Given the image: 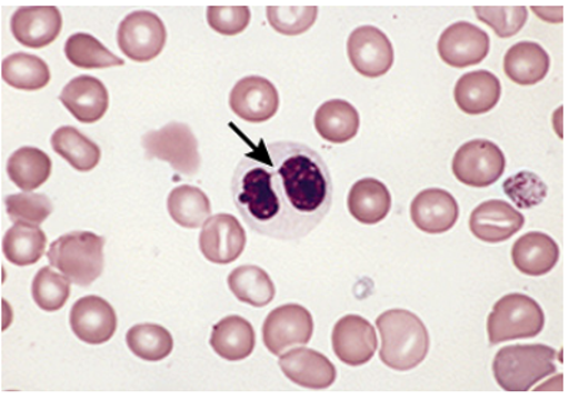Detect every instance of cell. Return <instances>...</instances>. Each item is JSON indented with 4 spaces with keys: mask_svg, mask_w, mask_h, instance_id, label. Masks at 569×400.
Instances as JSON below:
<instances>
[{
    "mask_svg": "<svg viewBox=\"0 0 569 400\" xmlns=\"http://www.w3.org/2000/svg\"><path fill=\"white\" fill-rule=\"evenodd\" d=\"M231 196L254 233L295 241L309 236L328 216L333 182L313 148L260 140L237 164Z\"/></svg>",
    "mask_w": 569,
    "mask_h": 400,
    "instance_id": "1",
    "label": "cell"
},
{
    "mask_svg": "<svg viewBox=\"0 0 569 400\" xmlns=\"http://www.w3.org/2000/svg\"><path fill=\"white\" fill-rule=\"evenodd\" d=\"M382 348L380 360L386 367L408 372L419 367L429 353V332L419 316L409 310L385 311L376 320Z\"/></svg>",
    "mask_w": 569,
    "mask_h": 400,
    "instance_id": "2",
    "label": "cell"
},
{
    "mask_svg": "<svg viewBox=\"0 0 569 400\" xmlns=\"http://www.w3.org/2000/svg\"><path fill=\"white\" fill-rule=\"evenodd\" d=\"M557 356L546 344L508 346L495 356V379L507 392H527L557 372Z\"/></svg>",
    "mask_w": 569,
    "mask_h": 400,
    "instance_id": "3",
    "label": "cell"
},
{
    "mask_svg": "<svg viewBox=\"0 0 569 400\" xmlns=\"http://www.w3.org/2000/svg\"><path fill=\"white\" fill-rule=\"evenodd\" d=\"M103 237L91 231H73L59 237L48 250L51 266L71 283L88 288L103 270Z\"/></svg>",
    "mask_w": 569,
    "mask_h": 400,
    "instance_id": "4",
    "label": "cell"
},
{
    "mask_svg": "<svg viewBox=\"0 0 569 400\" xmlns=\"http://www.w3.org/2000/svg\"><path fill=\"white\" fill-rule=\"evenodd\" d=\"M543 326L546 314L536 300L521 293L507 294L497 301L492 313L489 314V343L499 344L509 340L537 338Z\"/></svg>",
    "mask_w": 569,
    "mask_h": 400,
    "instance_id": "5",
    "label": "cell"
},
{
    "mask_svg": "<svg viewBox=\"0 0 569 400\" xmlns=\"http://www.w3.org/2000/svg\"><path fill=\"white\" fill-rule=\"evenodd\" d=\"M142 147L148 160L166 161L178 174L192 177L200 170L198 141L187 123L170 122L161 130L147 132Z\"/></svg>",
    "mask_w": 569,
    "mask_h": 400,
    "instance_id": "6",
    "label": "cell"
},
{
    "mask_svg": "<svg viewBox=\"0 0 569 400\" xmlns=\"http://www.w3.org/2000/svg\"><path fill=\"white\" fill-rule=\"evenodd\" d=\"M505 156L495 142L472 140L459 148L453 157L452 170L458 181L473 189L495 184L503 176Z\"/></svg>",
    "mask_w": 569,
    "mask_h": 400,
    "instance_id": "7",
    "label": "cell"
},
{
    "mask_svg": "<svg viewBox=\"0 0 569 400\" xmlns=\"http://www.w3.org/2000/svg\"><path fill=\"white\" fill-rule=\"evenodd\" d=\"M117 39L118 47L131 61L148 62L164 49L167 29L156 13L137 11L128 14L120 23Z\"/></svg>",
    "mask_w": 569,
    "mask_h": 400,
    "instance_id": "8",
    "label": "cell"
},
{
    "mask_svg": "<svg viewBox=\"0 0 569 400\" xmlns=\"http://www.w3.org/2000/svg\"><path fill=\"white\" fill-rule=\"evenodd\" d=\"M315 323L310 311L300 304H284L270 311L263 324V342L271 354L305 346L313 336Z\"/></svg>",
    "mask_w": 569,
    "mask_h": 400,
    "instance_id": "9",
    "label": "cell"
},
{
    "mask_svg": "<svg viewBox=\"0 0 569 400\" xmlns=\"http://www.w3.org/2000/svg\"><path fill=\"white\" fill-rule=\"evenodd\" d=\"M348 56L351 67L366 78L386 76L393 67L392 42L376 27H359L350 33Z\"/></svg>",
    "mask_w": 569,
    "mask_h": 400,
    "instance_id": "10",
    "label": "cell"
},
{
    "mask_svg": "<svg viewBox=\"0 0 569 400\" xmlns=\"http://www.w3.org/2000/svg\"><path fill=\"white\" fill-rule=\"evenodd\" d=\"M489 48V34L469 22L450 24L438 42L440 58L453 68L478 66L488 57Z\"/></svg>",
    "mask_w": 569,
    "mask_h": 400,
    "instance_id": "11",
    "label": "cell"
},
{
    "mask_svg": "<svg viewBox=\"0 0 569 400\" xmlns=\"http://www.w3.org/2000/svg\"><path fill=\"white\" fill-rule=\"evenodd\" d=\"M246 243V231L234 216L216 214L202 226L200 249L211 263H232L242 254Z\"/></svg>",
    "mask_w": 569,
    "mask_h": 400,
    "instance_id": "12",
    "label": "cell"
},
{
    "mask_svg": "<svg viewBox=\"0 0 569 400\" xmlns=\"http://www.w3.org/2000/svg\"><path fill=\"white\" fill-rule=\"evenodd\" d=\"M277 88L263 77H246L236 83L230 93V108L242 121L261 123L271 120L279 111Z\"/></svg>",
    "mask_w": 569,
    "mask_h": 400,
    "instance_id": "13",
    "label": "cell"
},
{
    "mask_svg": "<svg viewBox=\"0 0 569 400\" xmlns=\"http://www.w3.org/2000/svg\"><path fill=\"white\" fill-rule=\"evenodd\" d=\"M331 344L336 356L349 367H361L373 359L378 350V336L368 320L348 314L336 323Z\"/></svg>",
    "mask_w": 569,
    "mask_h": 400,
    "instance_id": "14",
    "label": "cell"
},
{
    "mask_svg": "<svg viewBox=\"0 0 569 400\" xmlns=\"http://www.w3.org/2000/svg\"><path fill=\"white\" fill-rule=\"evenodd\" d=\"M71 328L79 340L89 344L110 342L117 332V313L99 296L79 299L71 310Z\"/></svg>",
    "mask_w": 569,
    "mask_h": 400,
    "instance_id": "15",
    "label": "cell"
},
{
    "mask_svg": "<svg viewBox=\"0 0 569 400\" xmlns=\"http://www.w3.org/2000/svg\"><path fill=\"white\" fill-rule=\"evenodd\" d=\"M526 224V217L502 200L482 202L472 211L469 229L485 243H502L517 234Z\"/></svg>",
    "mask_w": 569,
    "mask_h": 400,
    "instance_id": "16",
    "label": "cell"
},
{
    "mask_svg": "<svg viewBox=\"0 0 569 400\" xmlns=\"http://www.w3.org/2000/svg\"><path fill=\"white\" fill-rule=\"evenodd\" d=\"M13 38L23 47L41 49L51 44L62 31V14L57 7L19 8L11 19Z\"/></svg>",
    "mask_w": 569,
    "mask_h": 400,
    "instance_id": "17",
    "label": "cell"
},
{
    "mask_svg": "<svg viewBox=\"0 0 569 400\" xmlns=\"http://www.w3.org/2000/svg\"><path fill=\"white\" fill-rule=\"evenodd\" d=\"M410 217L413 224L423 233L443 234L457 224L458 201L447 190H423L415 197L410 206Z\"/></svg>",
    "mask_w": 569,
    "mask_h": 400,
    "instance_id": "18",
    "label": "cell"
},
{
    "mask_svg": "<svg viewBox=\"0 0 569 400\" xmlns=\"http://www.w3.org/2000/svg\"><path fill=\"white\" fill-rule=\"evenodd\" d=\"M279 364L286 378L301 388L328 389L338 377L335 364L313 349H290L280 356Z\"/></svg>",
    "mask_w": 569,
    "mask_h": 400,
    "instance_id": "19",
    "label": "cell"
},
{
    "mask_svg": "<svg viewBox=\"0 0 569 400\" xmlns=\"http://www.w3.org/2000/svg\"><path fill=\"white\" fill-rule=\"evenodd\" d=\"M59 100L82 123L102 120L110 107V93L107 87L91 76L73 78L62 89Z\"/></svg>",
    "mask_w": 569,
    "mask_h": 400,
    "instance_id": "20",
    "label": "cell"
},
{
    "mask_svg": "<svg viewBox=\"0 0 569 400\" xmlns=\"http://www.w3.org/2000/svg\"><path fill=\"white\" fill-rule=\"evenodd\" d=\"M501 93V82L493 73L473 71L460 77L453 97L460 111L469 116H481L497 107Z\"/></svg>",
    "mask_w": 569,
    "mask_h": 400,
    "instance_id": "21",
    "label": "cell"
},
{
    "mask_svg": "<svg viewBox=\"0 0 569 400\" xmlns=\"http://www.w3.org/2000/svg\"><path fill=\"white\" fill-rule=\"evenodd\" d=\"M512 263L527 276H543L557 266L559 249L552 237L531 231L515 241L511 251Z\"/></svg>",
    "mask_w": 569,
    "mask_h": 400,
    "instance_id": "22",
    "label": "cell"
},
{
    "mask_svg": "<svg viewBox=\"0 0 569 400\" xmlns=\"http://www.w3.org/2000/svg\"><path fill=\"white\" fill-rule=\"evenodd\" d=\"M551 59L546 49L536 42H519L508 49L503 71L512 82L532 87L548 76Z\"/></svg>",
    "mask_w": 569,
    "mask_h": 400,
    "instance_id": "23",
    "label": "cell"
},
{
    "mask_svg": "<svg viewBox=\"0 0 569 400\" xmlns=\"http://www.w3.org/2000/svg\"><path fill=\"white\" fill-rule=\"evenodd\" d=\"M211 348L229 362L249 358L256 348V332L249 320L241 316H229L212 328Z\"/></svg>",
    "mask_w": 569,
    "mask_h": 400,
    "instance_id": "24",
    "label": "cell"
},
{
    "mask_svg": "<svg viewBox=\"0 0 569 400\" xmlns=\"http://www.w3.org/2000/svg\"><path fill=\"white\" fill-rule=\"evenodd\" d=\"M348 207L355 220L361 224L373 226L388 217L392 207V196L382 181L363 178L351 187Z\"/></svg>",
    "mask_w": 569,
    "mask_h": 400,
    "instance_id": "25",
    "label": "cell"
},
{
    "mask_svg": "<svg viewBox=\"0 0 569 400\" xmlns=\"http://www.w3.org/2000/svg\"><path fill=\"white\" fill-rule=\"evenodd\" d=\"M315 127L323 140L331 144H345L358 136L359 112L348 101L331 100L316 111Z\"/></svg>",
    "mask_w": 569,
    "mask_h": 400,
    "instance_id": "26",
    "label": "cell"
},
{
    "mask_svg": "<svg viewBox=\"0 0 569 400\" xmlns=\"http://www.w3.org/2000/svg\"><path fill=\"white\" fill-rule=\"evenodd\" d=\"M51 158L33 147H22L8 161V176L24 192L39 189L51 177Z\"/></svg>",
    "mask_w": 569,
    "mask_h": 400,
    "instance_id": "27",
    "label": "cell"
},
{
    "mask_svg": "<svg viewBox=\"0 0 569 400\" xmlns=\"http://www.w3.org/2000/svg\"><path fill=\"white\" fill-rule=\"evenodd\" d=\"M47 236L39 226L17 222L3 237V254L14 266L38 263L47 249Z\"/></svg>",
    "mask_w": 569,
    "mask_h": 400,
    "instance_id": "28",
    "label": "cell"
},
{
    "mask_svg": "<svg viewBox=\"0 0 569 400\" xmlns=\"http://www.w3.org/2000/svg\"><path fill=\"white\" fill-rule=\"evenodd\" d=\"M51 146L78 171H92L101 161V148L73 127L58 128L51 138Z\"/></svg>",
    "mask_w": 569,
    "mask_h": 400,
    "instance_id": "29",
    "label": "cell"
},
{
    "mask_svg": "<svg viewBox=\"0 0 569 400\" xmlns=\"http://www.w3.org/2000/svg\"><path fill=\"white\" fill-rule=\"evenodd\" d=\"M231 293L252 308H266L273 301L276 288L266 270L257 266H240L229 276Z\"/></svg>",
    "mask_w": 569,
    "mask_h": 400,
    "instance_id": "30",
    "label": "cell"
},
{
    "mask_svg": "<svg viewBox=\"0 0 569 400\" xmlns=\"http://www.w3.org/2000/svg\"><path fill=\"white\" fill-rule=\"evenodd\" d=\"M168 212L178 226L198 229L210 219L211 202L206 192L192 186H180L170 192Z\"/></svg>",
    "mask_w": 569,
    "mask_h": 400,
    "instance_id": "31",
    "label": "cell"
},
{
    "mask_svg": "<svg viewBox=\"0 0 569 400\" xmlns=\"http://www.w3.org/2000/svg\"><path fill=\"white\" fill-rule=\"evenodd\" d=\"M2 78L14 89L39 91L51 81V71L43 59L18 52L3 59Z\"/></svg>",
    "mask_w": 569,
    "mask_h": 400,
    "instance_id": "32",
    "label": "cell"
},
{
    "mask_svg": "<svg viewBox=\"0 0 569 400\" xmlns=\"http://www.w3.org/2000/svg\"><path fill=\"white\" fill-rule=\"evenodd\" d=\"M127 344L131 352L147 362H160L174 349V339L160 324H137L127 333Z\"/></svg>",
    "mask_w": 569,
    "mask_h": 400,
    "instance_id": "33",
    "label": "cell"
},
{
    "mask_svg": "<svg viewBox=\"0 0 569 400\" xmlns=\"http://www.w3.org/2000/svg\"><path fill=\"white\" fill-rule=\"evenodd\" d=\"M66 56L72 66L83 69L122 67L126 63L88 33L72 34L66 43Z\"/></svg>",
    "mask_w": 569,
    "mask_h": 400,
    "instance_id": "34",
    "label": "cell"
},
{
    "mask_svg": "<svg viewBox=\"0 0 569 400\" xmlns=\"http://www.w3.org/2000/svg\"><path fill=\"white\" fill-rule=\"evenodd\" d=\"M319 8L309 3H274L267 7V21L276 32L297 37L313 27Z\"/></svg>",
    "mask_w": 569,
    "mask_h": 400,
    "instance_id": "35",
    "label": "cell"
},
{
    "mask_svg": "<svg viewBox=\"0 0 569 400\" xmlns=\"http://www.w3.org/2000/svg\"><path fill=\"white\" fill-rule=\"evenodd\" d=\"M71 296V280L51 267H42L32 281V298L44 311L61 310Z\"/></svg>",
    "mask_w": 569,
    "mask_h": 400,
    "instance_id": "36",
    "label": "cell"
},
{
    "mask_svg": "<svg viewBox=\"0 0 569 400\" xmlns=\"http://www.w3.org/2000/svg\"><path fill=\"white\" fill-rule=\"evenodd\" d=\"M479 21L493 29L499 38L515 37L528 21V11L521 4H505V7H473Z\"/></svg>",
    "mask_w": 569,
    "mask_h": 400,
    "instance_id": "37",
    "label": "cell"
},
{
    "mask_svg": "<svg viewBox=\"0 0 569 400\" xmlns=\"http://www.w3.org/2000/svg\"><path fill=\"white\" fill-rule=\"evenodd\" d=\"M4 206H7L9 219L14 224L17 222H27V224L33 226L42 224L53 211L52 201L47 196L34 194V192L33 194L23 192V194L9 196L4 199Z\"/></svg>",
    "mask_w": 569,
    "mask_h": 400,
    "instance_id": "38",
    "label": "cell"
},
{
    "mask_svg": "<svg viewBox=\"0 0 569 400\" xmlns=\"http://www.w3.org/2000/svg\"><path fill=\"white\" fill-rule=\"evenodd\" d=\"M251 21V11L249 7L244 4H211L207 9V22L210 28L214 29L216 32L226 34V37H234L244 32Z\"/></svg>",
    "mask_w": 569,
    "mask_h": 400,
    "instance_id": "39",
    "label": "cell"
},
{
    "mask_svg": "<svg viewBox=\"0 0 569 400\" xmlns=\"http://www.w3.org/2000/svg\"><path fill=\"white\" fill-rule=\"evenodd\" d=\"M503 189L509 199L517 202L521 209H531L541 204L547 196V186L532 172H519L518 176L509 178Z\"/></svg>",
    "mask_w": 569,
    "mask_h": 400,
    "instance_id": "40",
    "label": "cell"
}]
</instances>
